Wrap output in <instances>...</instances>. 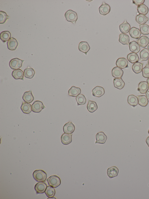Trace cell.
Segmentation results:
<instances>
[{
  "label": "cell",
  "instance_id": "6da1fadb",
  "mask_svg": "<svg viewBox=\"0 0 149 199\" xmlns=\"http://www.w3.org/2000/svg\"><path fill=\"white\" fill-rule=\"evenodd\" d=\"M33 175L35 180L38 182H45L47 177L46 173L42 170H35Z\"/></svg>",
  "mask_w": 149,
  "mask_h": 199
},
{
  "label": "cell",
  "instance_id": "7a4b0ae2",
  "mask_svg": "<svg viewBox=\"0 0 149 199\" xmlns=\"http://www.w3.org/2000/svg\"><path fill=\"white\" fill-rule=\"evenodd\" d=\"M65 17L66 20L75 25L78 19L77 13L71 10L67 11L65 14Z\"/></svg>",
  "mask_w": 149,
  "mask_h": 199
},
{
  "label": "cell",
  "instance_id": "3957f363",
  "mask_svg": "<svg viewBox=\"0 0 149 199\" xmlns=\"http://www.w3.org/2000/svg\"><path fill=\"white\" fill-rule=\"evenodd\" d=\"M47 181L49 186L54 188L58 187L61 184L60 179L56 175L50 176L47 179Z\"/></svg>",
  "mask_w": 149,
  "mask_h": 199
},
{
  "label": "cell",
  "instance_id": "277c9868",
  "mask_svg": "<svg viewBox=\"0 0 149 199\" xmlns=\"http://www.w3.org/2000/svg\"><path fill=\"white\" fill-rule=\"evenodd\" d=\"M24 61L16 58L11 59L9 62V65L10 68L13 69H18L21 68L22 64Z\"/></svg>",
  "mask_w": 149,
  "mask_h": 199
},
{
  "label": "cell",
  "instance_id": "5b68a950",
  "mask_svg": "<svg viewBox=\"0 0 149 199\" xmlns=\"http://www.w3.org/2000/svg\"><path fill=\"white\" fill-rule=\"evenodd\" d=\"M45 108L42 102L39 101H35L31 105L32 111L35 113H39Z\"/></svg>",
  "mask_w": 149,
  "mask_h": 199
},
{
  "label": "cell",
  "instance_id": "8992f818",
  "mask_svg": "<svg viewBox=\"0 0 149 199\" xmlns=\"http://www.w3.org/2000/svg\"><path fill=\"white\" fill-rule=\"evenodd\" d=\"M111 8L108 4L103 1L99 8L100 13L103 15H105L108 14L110 11Z\"/></svg>",
  "mask_w": 149,
  "mask_h": 199
},
{
  "label": "cell",
  "instance_id": "52a82bcc",
  "mask_svg": "<svg viewBox=\"0 0 149 199\" xmlns=\"http://www.w3.org/2000/svg\"><path fill=\"white\" fill-rule=\"evenodd\" d=\"M47 187L44 182H39L35 185L34 188L37 193H42L45 192Z\"/></svg>",
  "mask_w": 149,
  "mask_h": 199
},
{
  "label": "cell",
  "instance_id": "ba28073f",
  "mask_svg": "<svg viewBox=\"0 0 149 199\" xmlns=\"http://www.w3.org/2000/svg\"><path fill=\"white\" fill-rule=\"evenodd\" d=\"M75 129L74 125L71 121L65 123L63 127V131L65 133L72 134L74 132Z\"/></svg>",
  "mask_w": 149,
  "mask_h": 199
},
{
  "label": "cell",
  "instance_id": "9c48e42d",
  "mask_svg": "<svg viewBox=\"0 0 149 199\" xmlns=\"http://www.w3.org/2000/svg\"><path fill=\"white\" fill-rule=\"evenodd\" d=\"M107 138V136L104 132H98L96 135V141L95 143L104 144Z\"/></svg>",
  "mask_w": 149,
  "mask_h": 199
},
{
  "label": "cell",
  "instance_id": "30bf717a",
  "mask_svg": "<svg viewBox=\"0 0 149 199\" xmlns=\"http://www.w3.org/2000/svg\"><path fill=\"white\" fill-rule=\"evenodd\" d=\"M78 48L80 51L84 53L86 55L87 52L90 50V47L87 42L81 41L79 43Z\"/></svg>",
  "mask_w": 149,
  "mask_h": 199
},
{
  "label": "cell",
  "instance_id": "8fae6325",
  "mask_svg": "<svg viewBox=\"0 0 149 199\" xmlns=\"http://www.w3.org/2000/svg\"><path fill=\"white\" fill-rule=\"evenodd\" d=\"M92 93L94 96L100 97L104 93L105 91L104 88L101 86H97L92 90Z\"/></svg>",
  "mask_w": 149,
  "mask_h": 199
},
{
  "label": "cell",
  "instance_id": "7c38bea8",
  "mask_svg": "<svg viewBox=\"0 0 149 199\" xmlns=\"http://www.w3.org/2000/svg\"><path fill=\"white\" fill-rule=\"evenodd\" d=\"M7 45L8 49L14 50L17 48L18 45V43L15 39L12 37L7 41Z\"/></svg>",
  "mask_w": 149,
  "mask_h": 199
},
{
  "label": "cell",
  "instance_id": "4fadbf2b",
  "mask_svg": "<svg viewBox=\"0 0 149 199\" xmlns=\"http://www.w3.org/2000/svg\"><path fill=\"white\" fill-rule=\"evenodd\" d=\"M123 74V70L120 68L116 67H114L112 70L111 74L112 76L115 78H122Z\"/></svg>",
  "mask_w": 149,
  "mask_h": 199
},
{
  "label": "cell",
  "instance_id": "5bb4252c",
  "mask_svg": "<svg viewBox=\"0 0 149 199\" xmlns=\"http://www.w3.org/2000/svg\"><path fill=\"white\" fill-rule=\"evenodd\" d=\"M72 134L64 133L61 137V141L62 143L65 145L69 144L72 141Z\"/></svg>",
  "mask_w": 149,
  "mask_h": 199
},
{
  "label": "cell",
  "instance_id": "9a60e30c",
  "mask_svg": "<svg viewBox=\"0 0 149 199\" xmlns=\"http://www.w3.org/2000/svg\"><path fill=\"white\" fill-rule=\"evenodd\" d=\"M149 88V85L147 82L143 81L139 83L137 89L141 93L144 94L146 93Z\"/></svg>",
  "mask_w": 149,
  "mask_h": 199
},
{
  "label": "cell",
  "instance_id": "2e32d148",
  "mask_svg": "<svg viewBox=\"0 0 149 199\" xmlns=\"http://www.w3.org/2000/svg\"><path fill=\"white\" fill-rule=\"evenodd\" d=\"M107 173L108 176L110 178L117 176L118 173V169L115 166L111 167L107 169Z\"/></svg>",
  "mask_w": 149,
  "mask_h": 199
},
{
  "label": "cell",
  "instance_id": "e0dca14e",
  "mask_svg": "<svg viewBox=\"0 0 149 199\" xmlns=\"http://www.w3.org/2000/svg\"><path fill=\"white\" fill-rule=\"evenodd\" d=\"M22 98L25 102L28 103H31L34 99L31 90L25 92L23 94Z\"/></svg>",
  "mask_w": 149,
  "mask_h": 199
},
{
  "label": "cell",
  "instance_id": "ac0fdd59",
  "mask_svg": "<svg viewBox=\"0 0 149 199\" xmlns=\"http://www.w3.org/2000/svg\"><path fill=\"white\" fill-rule=\"evenodd\" d=\"M130 27V25L127 22L126 20H125L119 26L120 32L125 34H127L129 32Z\"/></svg>",
  "mask_w": 149,
  "mask_h": 199
},
{
  "label": "cell",
  "instance_id": "d6986e66",
  "mask_svg": "<svg viewBox=\"0 0 149 199\" xmlns=\"http://www.w3.org/2000/svg\"><path fill=\"white\" fill-rule=\"evenodd\" d=\"M116 64L120 68L124 69L128 67V61L125 58H120L116 60Z\"/></svg>",
  "mask_w": 149,
  "mask_h": 199
},
{
  "label": "cell",
  "instance_id": "ffe728a7",
  "mask_svg": "<svg viewBox=\"0 0 149 199\" xmlns=\"http://www.w3.org/2000/svg\"><path fill=\"white\" fill-rule=\"evenodd\" d=\"M129 34L131 37L133 38L138 39L140 38L141 35V32L138 28L133 27L130 29Z\"/></svg>",
  "mask_w": 149,
  "mask_h": 199
},
{
  "label": "cell",
  "instance_id": "44dd1931",
  "mask_svg": "<svg viewBox=\"0 0 149 199\" xmlns=\"http://www.w3.org/2000/svg\"><path fill=\"white\" fill-rule=\"evenodd\" d=\"M81 89L74 86H72L68 90V95L73 97H76L81 93Z\"/></svg>",
  "mask_w": 149,
  "mask_h": 199
},
{
  "label": "cell",
  "instance_id": "7402d4cb",
  "mask_svg": "<svg viewBox=\"0 0 149 199\" xmlns=\"http://www.w3.org/2000/svg\"><path fill=\"white\" fill-rule=\"evenodd\" d=\"M129 46L130 50L133 53H138L140 50V46L138 43L135 41L130 42Z\"/></svg>",
  "mask_w": 149,
  "mask_h": 199
},
{
  "label": "cell",
  "instance_id": "603a6c76",
  "mask_svg": "<svg viewBox=\"0 0 149 199\" xmlns=\"http://www.w3.org/2000/svg\"><path fill=\"white\" fill-rule=\"evenodd\" d=\"M13 77L15 79H21L24 80L23 71L21 69L13 70L12 74Z\"/></svg>",
  "mask_w": 149,
  "mask_h": 199
},
{
  "label": "cell",
  "instance_id": "cb8c5ba5",
  "mask_svg": "<svg viewBox=\"0 0 149 199\" xmlns=\"http://www.w3.org/2000/svg\"><path fill=\"white\" fill-rule=\"evenodd\" d=\"M137 42L140 46L145 48L149 43V39L146 36H142L138 39Z\"/></svg>",
  "mask_w": 149,
  "mask_h": 199
},
{
  "label": "cell",
  "instance_id": "d4e9b609",
  "mask_svg": "<svg viewBox=\"0 0 149 199\" xmlns=\"http://www.w3.org/2000/svg\"><path fill=\"white\" fill-rule=\"evenodd\" d=\"M31 106L30 104L26 102H23L21 107V109L23 113L28 114L31 111Z\"/></svg>",
  "mask_w": 149,
  "mask_h": 199
},
{
  "label": "cell",
  "instance_id": "484cf974",
  "mask_svg": "<svg viewBox=\"0 0 149 199\" xmlns=\"http://www.w3.org/2000/svg\"><path fill=\"white\" fill-rule=\"evenodd\" d=\"M113 83L114 87L119 89H121L125 85V83L121 78H115L113 79Z\"/></svg>",
  "mask_w": 149,
  "mask_h": 199
},
{
  "label": "cell",
  "instance_id": "4316f807",
  "mask_svg": "<svg viewBox=\"0 0 149 199\" xmlns=\"http://www.w3.org/2000/svg\"><path fill=\"white\" fill-rule=\"evenodd\" d=\"M97 106L96 102L93 101L88 100L87 106L88 110L91 113H93L97 109Z\"/></svg>",
  "mask_w": 149,
  "mask_h": 199
},
{
  "label": "cell",
  "instance_id": "83f0119b",
  "mask_svg": "<svg viewBox=\"0 0 149 199\" xmlns=\"http://www.w3.org/2000/svg\"><path fill=\"white\" fill-rule=\"evenodd\" d=\"M149 20V18L145 15L141 14L137 15L136 17V22L141 25L146 23Z\"/></svg>",
  "mask_w": 149,
  "mask_h": 199
},
{
  "label": "cell",
  "instance_id": "f1b7e54d",
  "mask_svg": "<svg viewBox=\"0 0 149 199\" xmlns=\"http://www.w3.org/2000/svg\"><path fill=\"white\" fill-rule=\"evenodd\" d=\"M119 41L123 45H128L129 43V36L126 34L121 33L119 35Z\"/></svg>",
  "mask_w": 149,
  "mask_h": 199
},
{
  "label": "cell",
  "instance_id": "f546056e",
  "mask_svg": "<svg viewBox=\"0 0 149 199\" xmlns=\"http://www.w3.org/2000/svg\"><path fill=\"white\" fill-rule=\"evenodd\" d=\"M127 58L129 61L132 63L138 62L139 58L138 55L134 53H131L127 56Z\"/></svg>",
  "mask_w": 149,
  "mask_h": 199
},
{
  "label": "cell",
  "instance_id": "4dcf8cb0",
  "mask_svg": "<svg viewBox=\"0 0 149 199\" xmlns=\"http://www.w3.org/2000/svg\"><path fill=\"white\" fill-rule=\"evenodd\" d=\"M24 75L25 77L31 78L34 76L35 71L32 68L28 67L26 68L24 70Z\"/></svg>",
  "mask_w": 149,
  "mask_h": 199
},
{
  "label": "cell",
  "instance_id": "1f68e13d",
  "mask_svg": "<svg viewBox=\"0 0 149 199\" xmlns=\"http://www.w3.org/2000/svg\"><path fill=\"white\" fill-rule=\"evenodd\" d=\"M139 104L141 106H146L148 102V100L146 96L141 95L137 96Z\"/></svg>",
  "mask_w": 149,
  "mask_h": 199
},
{
  "label": "cell",
  "instance_id": "d6a6232c",
  "mask_svg": "<svg viewBox=\"0 0 149 199\" xmlns=\"http://www.w3.org/2000/svg\"><path fill=\"white\" fill-rule=\"evenodd\" d=\"M143 64V63L136 62L134 63L132 66L133 71L136 74L140 73L142 71Z\"/></svg>",
  "mask_w": 149,
  "mask_h": 199
},
{
  "label": "cell",
  "instance_id": "836d02e7",
  "mask_svg": "<svg viewBox=\"0 0 149 199\" xmlns=\"http://www.w3.org/2000/svg\"><path fill=\"white\" fill-rule=\"evenodd\" d=\"M140 61L147 60L149 58V51L146 48L143 49L140 53Z\"/></svg>",
  "mask_w": 149,
  "mask_h": 199
},
{
  "label": "cell",
  "instance_id": "e575fe53",
  "mask_svg": "<svg viewBox=\"0 0 149 199\" xmlns=\"http://www.w3.org/2000/svg\"><path fill=\"white\" fill-rule=\"evenodd\" d=\"M128 103L133 107L136 106L138 103L137 97L135 96L132 95H129L127 98Z\"/></svg>",
  "mask_w": 149,
  "mask_h": 199
},
{
  "label": "cell",
  "instance_id": "d590c367",
  "mask_svg": "<svg viewBox=\"0 0 149 199\" xmlns=\"http://www.w3.org/2000/svg\"><path fill=\"white\" fill-rule=\"evenodd\" d=\"M137 10L139 14L146 15L149 11L148 8L144 4H142L137 7Z\"/></svg>",
  "mask_w": 149,
  "mask_h": 199
},
{
  "label": "cell",
  "instance_id": "8d00e7d4",
  "mask_svg": "<svg viewBox=\"0 0 149 199\" xmlns=\"http://www.w3.org/2000/svg\"><path fill=\"white\" fill-rule=\"evenodd\" d=\"M11 36V34L9 31H4L0 33V39L3 42H5L10 39Z\"/></svg>",
  "mask_w": 149,
  "mask_h": 199
},
{
  "label": "cell",
  "instance_id": "74e56055",
  "mask_svg": "<svg viewBox=\"0 0 149 199\" xmlns=\"http://www.w3.org/2000/svg\"><path fill=\"white\" fill-rule=\"evenodd\" d=\"M54 188L50 186H47L45 193L48 197L52 198L54 196L56 191Z\"/></svg>",
  "mask_w": 149,
  "mask_h": 199
},
{
  "label": "cell",
  "instance_id": "f35d334b",
  "mask_svg": "<svg viewBox=\"0 0 149 199\" xmlns=\"http://www.w3.org/2000/svg\"><path fill=\"white\" fill-rule=\"evenodd\" d=\"M76 99L78 105H83L86 102V99L84 95L80 94L76 97Z\"/></svg>",
  "mask_w": 149,
  "mask_h": 199
},
{
  "label": "cell",
  "instance_id": "ab89813d",
  "mask_svg": "<svg viewBox=\"0 0 149 199\" xmlns=\"http://www.w3.org/2000/svg\"><path fill=\"white\" fill-rule=\"evenodd\" d=\"M141 33L144 35L149 34V26L146 24L139 25Z\"/></svg>",
  "mask_w": 149,
  "mask_h": 199
},
{
  "label": "cell",
  "instance_id": "60d3db41",
  "mask_svg": "<svg viewBox=\"0 0 149 199\" xmlns=\"http://www.w3.org/2000/svg\"><path fill=\"white\" fill-rule=\"evenodd\" d=\"M10 18L6 13L3 11H0V23H4L7 19Z\"/></svg>",
  "mask_w": 149,
  "mask_h": 199
},
{
  "label": "cell",
  "instance_id": "b9f144b4",
  "mask_svg": "<svg viewBox=\"0 0 149 199\" xmlns=\"http://www.w3.org/2000/svg\"><path fill=\"white\" fill-rule=\"evenodd\" d=\"M142 75L145 78L149 77V65L148 64H146L145 66L143 69Z\"/></svg>",
  "mask_w": 149,
  "mask_h": 199
},
{
  "label": "cell",
  "instance_id": "7bdbcfd3",
  "mask_svg": "<svg viewBox=\"0 0 149 199\" xmlns=\"http://www.w3.org/2000/svg\"><path fill=\"white\" fill-rule=\"evenodd\" d=\"M145 1L144 0H133L132 2L134 4L138 6L143 4Z\"/></svg>",
  "mask_w": 149,
  "mask_h": 199
},
{
  "label": "cell",
  "instance_id": "ee69618b",
  "mask_svg": "<svg viewBox=\"0 0 149 199\" xmlns=\"http://www.w3.org/2000/svg\"><path fill=\"white\" fill-rule=\"evenodd\" d=\"M146 95L147 98L149 99V88L146 92Z\"/></svg>",
  "mask_w": 149,
  "mask_h": 199
},
{
  "label": "cell",
  "instance_id": "f6af8a7d",
  "mask_svg": "<svg viewBox=\"0 0 149 199\" xmlns=\"http://www.w3.org/2000/svg\"><path fill=\"white\" fill-rule=\"evenodd\" d=\"M146 142L148 146L149 147V136L147 138L146 140Z\"/></svg>",
  "mask_w": 149,
  "mask_h": 199
},
{
  "label": "cell",
  "instance_id": "bcb514c9",
  "mask_svg": "<svg viewBox=\"0 0 149 199\" xmlns=\"http://www.w3.org/2000/svg\"><path fill=\"white\" fill-rule=\"evenodd\" d=\"M147 82L149 85V77L147 80Z\"/></svg>",
  "mask_w": 149,
  "mask_h": 199
},
{
  "label": "cell",
  "instance_id": "7dc6e473",
  "mask_svg": "<svg viewBox=\"0 0 149 199\" xmlns=\"http://www.w3.org/2000/svg\"><path fill=\"white\" fill-rule=\"evenodd\" d=\"M148 50L149 51V44L148 45Z\"/></svg>",
  "mask_w": 149,
  "mask_h": 199
},
{
  "label": "cell",
  "instance_id": "c3c4849f",
  "mask_svg": "<svg viewBox=\"0 0 149 199\" xmlns=\"http://www.w3.org/2000/svg\"><path fill=\"white\" fill-rule=\"evenodd\" d=\"M148 64L149 65V58L148 61Z\"/></svg>",
  "mask_w": 149,
  "mask_h": 199
},
{
  "label": "cell",
  "instance_id": "681fc988",
  "mask_svg": "<svg viewBox=\"0 0 149 199\" xmlns=\"http://www.w3.org/2000/svg\"><path fill=\"white\" fill-rule=\"evenodd\" d=\"M148 134H149V129L148 131Z\"/></svg>",
  "mask_w": 149,
  "mask_h": 199
}]
</instances>
